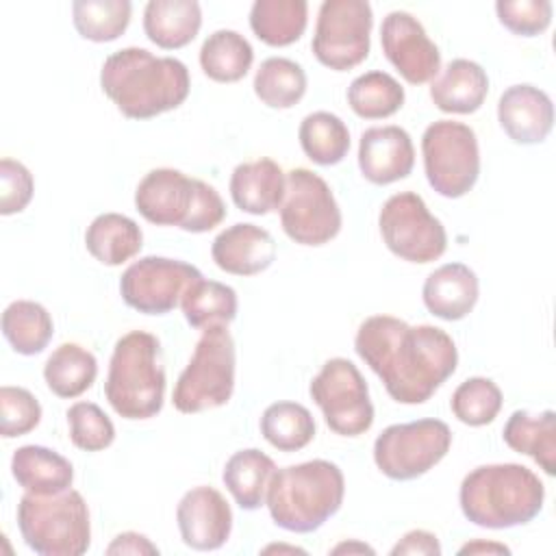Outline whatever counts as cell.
<instances>
[{
	"instance_id": "obj_1",
	"label": "cell",
	"mask_w": 556,
	"mask_h": 556,
	"mask_svg": "<svg viewBox=\"0 0 556 556\" xmlns=\"http://www.w3.org/2000/svg\"><path fill=\"white\" fill-rule=\"evenodd\" d=\"M354 350L397 404H424L456 371L454 339L437 326H410L393 315L361 321Z\"/></svg>"
},
{
	"instance_id": "obj_2",
	"label": "cell",
	"mask_w": 556,
	"mask_h": 556,
	"mask_svg": "<svg viewBox=\"0 0 556 556\" xmlns=\"http://www.w3.org/2000/svg\"><path fill=\"white\" fill-rule=\"evenodd\" d=\"M100 87L128 119H150L178 109L191 89L187 65L128 46L111 52L100 70Z\"/></svg>"
},
{
	"instance_id": "obj_3",
	"label": "cell",
	"mask_w": 556,
	"mask_h": 556,
	"mask_svg": "<svg viewBox=\"0 0 556 556\" xmlns=\"http://www.w3.org/2000/svg\"><path fill=\"white\" fill-rule=\"evenodd\" d=\"M545 502L541 478L519 463H493L471 469L458 489V504L467 521L489 530L530 523Z\"/></svg>"
},
{
	"instance_id": "obj_4",
	"label": "cell",
	"mask_w": 556,
	"mask_h": 556,
	"mask_svg": "<svg viewBox=\"0 0 556 556\" xmlns=\"http://www.w3.org/2000/svg\"><path fill=\"white\" fill-rule=\"evenodd\" d=\"M343 495L345 478L341 467L326 458H313L276 469L267 484L265 506L278 528L308 534L339 513Z\"/></svg>"
},
{
	"instance_id": "obj_5",
	"label": "cell",
	"mask_w": 556,
	"mask_h": 556,
	"mask_svg": "<svg viewBox=\"0 0 556 556\" xmlns=\"http://www.w3.org/2000/svg\"><path fill=\"white\" fill-rule=\"evenodd\" d=\"M104 397L124 419H150L161 413L165 367L156 334L130 330L115 341L104 380Z\"/></svg>"
},
{
	"instance_id": "obj_6",
	"label": "cell",
	"mask_w": 556,
	"mask_h": 556,
	"mask_svg": "<svg viewBox=\"0 0 556 556\" xmlns=\"http://www.w3.org/2000/svg\"><path fill=\"white\" fill-rule=\"evenodd\" d=\"M135 208L154 226H176L185 232H208L226 217L219 191L174 167L150 169L135 189Z\"/></svg>"
},
{
	"instance_id": "obj_7",
	"label": "cell",
	"mask_w": 556,
	"mask_h": 556,
	"mask_svg": "<svg viewBox=\"0 0 556 556\" xmlns=\"http://www.w3.org/2000/svg\"><path fill=\"white\" fill-rule=\"evenodd\" d=\"M17 528L39 556H80L91 545V517L76 489L54 495L24 493L17 502Z\"/></svg>"
},
{
	"instance_id": "obj_8",
	"label": "cell",
	"mask_w": 556,
	"mask_h": 556,
	"mask_svg": "<svg viewBox=\"0 0 556 556\" xmlns=\"http://www.w3.org/2000/svg\"><path fill=\"white\" fill-rule=\"evenodd\" d=\"M235 367L237 350L228 326L202 330L187 367L174 384V408L195 415L228 404L235 391Z\"/></svg>"
},
{
	"instance_id": "obj_9",
	"label": "cell",
	"mask_w": 556,
	"mask_h": 556,
	"mask_svg": "<svg viewBox=\"0 0 556 556\" xmlns=\"http://www.w3.org/2000/svg\"><path fill=\"white\" fill-rule=\"evenodd\" d=\"M421 156L428 185L443 198H463L478 182V137L476 130L463 122H432L421 135Z\"/></svg>"
},
{
	"instance_id": "obj_10",
	"label": "cell",
	"mask_w": 556,
	"mask_h": 556,
	"mask_svg": "<svg viewBox=\"0 0 556 556\" xmlns=\"http://www.w3.org/2000/svg\"><path fill=\"white\" fill-rule=\"evenodd\" d=\"M452 447V430L445 421L424 417L387 426L374 441V463L391 480L406 482L428 473Z\"/></svg>"
},
{
	"instance_id": "obj_11",
	"label": "cell",
	"mask_w": 556,
	"mask_h": 556,
	"mask_svg": "<svg viewBox=\"0 0 556 556\" xmlns=\"http://www.w3.org/2000/svg\"><path fill=\"white\" fill-rule=\"evenodd\" d=\"M278 211L285 235L300 245H324L339 235L343 224L330 185L306 167L287 172V191Z\"/></svg>"
},
{
	"instance_id": "obj_12",
	"label": "cell",
	"mask_w": 556,
	"mask_h": 556,
	"mask_svg": "<svg viewBox=\"0 0 556 556\" xmlns=\"http://www.w3.org/2000/svg\"><path fill=\"white\" fill-rule=\"evenodd\" d=\"M384 245L408 263H432L447 250V232L415 191H400L384 200L378 213Z\"/></svg>"
},
{
	"instance_id": "obj_13",
	"label": "cell",
	"mask_w": 556,
	"mask_h": 556,
	"mask_svg": "<svg viewBox=\"0 0 556 556\" xmlns=\"http://www.w3.org/2000/svg\"><path fill=\"white\" fill-rule=\"evenodd\" d=\"M326 426L339 437H361L374 424L369 387L358 367L343 358H328L308 384Z\"/></svg>"
},
{
	"instance_id": "obj_14",
	"label": "cell",
	"mask_w": 556,
	"mask_h": 556,
	"mask_svg": "<svg viewBox=\"0 0 556 556\" xmlns=\"http://www.w3.org/2000/svg\"><path fill=\"white\" fill-rule=\"evenodd\" d=\"M374 11L367 0H324L317 11L311 50L334 72H348L369 56Z\"/></svg>"
},
{
	"instance_id": "obj_15",
	"label": "cell",
	"mask_w": 556,
	"mask_h": 556,
	"mask_svg": "<svg viewBox=\"0 0 556 556\" xmlns=\"http://www.w3.org/2000/svg\"><path fill=\"white\" fill-rule=\"evenodd\" d=\"M202 274L191 263L150 254L124 269L119 293L130 308L143 315H165L180 304L185 291Z\"/></svg>"
},
{
	"instance_id": "obj_16",
	"label": "cell",
	"mask_w": 556,
	"mask_h": 556,
	"mask_svg": "<svg viewBox=\"0 0 556 556\" xmlns=\"http://www.w3.org/2000/svg\"><path fill=\"white\" fill-rule=\"evenodd\" d=\"M380 46L387 61L410 85L432 83L441 72V52L424 24L408 11H391L380 24Z\"/></svg>"
},
{
	"instance_id": "obj_17",
	"label": "cell",
	"mask_w": 556,
	"mask_h": 556,
	"mask_svg": "<svg viewBox=\"0 0 556 556\" xmlns=\"http://www.w3.org/2000/svg\"><path fill=\"white\" fill-rule=\"evenodd\" d=\"M176 523L187 547L198 552L219 549L232 532V508L213 486L189 489L176 506Z\"/></svg>"
},
{
	"instance_id": "obj_18",
	"label": "cell",
	"mask_w": 556,
	"mask_h": 556,
	"mask_svg": "<svg viewBox=\"0 0 556 556\" xmlns=\"http://www.w3.org/2000/svg\"><path fill=\"white\" fill-rule=\"evenodd\" d=\"M415 146L410 135L395 124L371 126L358 141V169L371 185H391L410 176Z\"/></svg>"
},
{
	"instance_id": "obj_19",
	"label": "cell",
	"mask_w": 556,
	"mask_h": 556,
	"mask_svg": "<svg viewBox=\"0 0 556 556\" xmlns=\"http://www.w3.org/2000/svg\"><path fill=\"white\" fill-rule=\"evenodd\" d=\"M497 122L510 141L519 146L541 143L554 126L552 98L530 83L510 85L497 100Z\"/></svg>"
},
{
	"instance_id": "obj_20",
	"label": "cell",
	"mask_w": 556,
	"mask_h": 556,
	"mask_svg": "<svg viewBox=\"0 0 556 556\" xmlns=\"http://www.w3.org/2000/svg\"><path fill=\"white\" fill-rule=\"evenodd\" d=\"M215 265L232 276H256L276 261V241L269 230L239 222L224 228L211 243Z\"/></svg>"
},
{
	"instance_id": "obj_21",
	"label": "cell",
	"mask_w": 556,
	"mask_h": 556,
	"mask_svg": "<svg viewBox=\"0 0 556 556\" xmlns=\"http://www.w3.org/2000/svg\"><path fill=\"white\" fill-rule=\"evenodd\" d=\"M230 198L237 208L250 215L278 211L287 191L285 169L269 156L239 163L230 174Z\"/></svg>"
},
{
	"instance_id": "obj_22",
	"label": "cell",
	"mask_w": 556,
	"mask_h": 556,
	"mask_svg": "<svg viewBox=\"0 0 556 556\" xmlns=\"http://www.w3.org/2000/svg\"><path fill=\"white\" fill-rule=\"evenodd\" d=\"M480 295V282L476 271L465 263H445L428 274L421 287V300L426 308L445 321H458L467 317Z\"/></svg>"
},
{
	"instance_id": "obj_23",
	"label": "cell",
	"mask_w": 556,
	"mask_h": 556,
	"mask_svg": "<svg viewBox=\"0 0 556 556\" xmlns=\"http://www.w3.org/2000/svg\"><path fill=\"white\" fill-rule=\"evenodd\" d=\"M489 93L486 70L469 59H452L430 83V100L443 113H476Z\"/></svg>"
},
{
	"instance_id": "obj_24",
	"label": "cell",
	"mask_w": 556,
	"mask_h": 556,
	"mask_svg": "<svg viewBox=\"0 0 556 556\" xmlns=\"http://www.w3.org/2000/svg\"><path fill=\"white\" fill-rule=\"evenodd\" d=\"M11 476L26 493L54 495L72 489L74 467L63 454L30 443L13 452Z\"/></svg>"
},
{
	"instance_id": "obj_25",
	"label": "cell",
	"mask_w": 556,
	"mask_h": 556,
	"mask_svg": "<svg viewBox=\"0 0 556 556\" xmlns=\"http://www.w3.org/2000/svg\"><path fill=\"white\" fill-rule=\"evenodd\" d=\"M200 26L202 7L195 0H150L143 9V33L163 50L189 46Z\"/></svg>"
},
{
	"instance_id": "obj_26",
	"label": "cell",
	"mask_w": 556,
	"mask_h": 556,
	"mask_svg": "<svg viewBox=\"0 0 556 556\" xmlns=\"http://www.w3.org/2000/svg\"><path fill=\"white\" fill-rule=\"evenodd\" d=\"M504 443L519 454L530 456L547 476L556 473V413L532 415L515 410L502 430Z\"/></svg>"
},
{
	"instance_id": "obj_27",
	"label": "cell",
	"mask_w": 556,
	"mask_h": 556,
	"mask_svg": "<svg viewBox=\"0 0 556 556\" xmlns=\"http://www.w3.org/2000/svg\"><path fill=\"white\" fill-rule=\"evenodd\" d=\"M85 248L98 263L117 267L141 252L143 232L128 215L100 213L85 230Z\"/></svg>"
},
{
	"instance_id": "obj_28",
	"label": "cell",
	"mask_w": 556,
	"mask_h": 556,
	"mask_svg": "<svg viewBox=\"0 0 556 556\" xmlns=\"http://www.w3.org/2000/svg\"><path fill=\"white\" fill-rule=\"evenodd\" d=\"M276 463L256 447L235 452L222 471V482L243 510H256L265 504V493Z\"/></svg>"
},
{
	"instance_id": "obj_29",
	"label": "cell",
	"mask_w": 556,
	"mask_h": 556,
	"mask_svg": "<svg viewBox=\"0 0 556 556\" xmlns=\"http://www.w3.org/2000/svg\"><path fill=\"white\" fill-rule=\"evenodd\" d=\"M308 24L306 0H256L250 9V28L263 43L285 48L295 43Z\"/></svg>"
},
{
	"instance_id": "obj_30",
	"label": "cell",
	"mask_w": 556,
	"mask_h": 556,
	"mask_svg": "<svg viewBox=\"0 0 556 556\" xmlns=\"http://www.w3.org/2000/svg\"><path fill=\"white\" fill-rule=\"evenodd\" d=\"M98 376L96 356L78 343H61L52 350L43 365V380L48 389L63 400L83 395Z\"/></svg>"
},
{
	"instance_id": "obj_31",
	"label": "cell",
	"mask_w": 556,
	"mask_h": 556,
	"mask_svg": "<svg viewBox=\"0 0 556 556\" xmlns=\"http://www.w3.org/2000/svg\"><path fill=\"white\" fill-rule=\"evenodd\" d=\"M254 63V50L250 41L232 30L219 28L211 33L200 48V67L215 83L241 80Z\"/></svg>"
},
{
	"instance_id": "obj_32",
	"label": "cell",
	"mask_w": 556,
	"mask_h": 556,
	"mask_svg": "<svg viewBox=\"0 0 556 556\" xmlns=\"http://www.w3.org/2000/svg\"><path fill=\"white\" fill-rule=\"evenodd\" d=\"M187 324L195 330L213 326H228L237 317L239 300L237 291L219 280H206L204 276L189 285L180 300Z\"/></svg>"
},
{
	"instance_id": "obj_33",
	"label": "cell",
	"mask_w": 556,
	"mask_h": 556,
	"mask_svg": "<svg viewBox=\"0 0 556 556\" xmlns=\"http://www.w3.org/2000/svg\"><path fill=\"white\" fill-rule=\"evenodd\" d=\"M2 334L13 352L35 356L48 348L54 334V321L43 304L15 300L2 313Z\"/></svg>"
},
{
	"instance_id": "obj_34",
	"label": "cell",
	"mask_w": 556,
	"mask_h": 556,
	"mask_svg": "<svg viewBox=\"0 0 556 556\" xmlns=\"http://www.w3.org/2000/svg\"><path fill=\"white\" fill-rule=\"evenodd\" d=\"M302 152L317 165H337L350 152V130L345 122L330 111L308 113L298 128Z\"/></svg>"
},
{
	"instance_id": "obj_35",
	"label": "cell",
	"mask_w": 556,
	"mask_h": 556,
	"mask_svg": "<svg viewBox=\"0 0 556 556\" xmlns=\"http://www.w3.org/2000/svg\"><path fill=\"white\" fill-rule=\"evenodd\" d=\"M306 72L287 56L265 59L254 74V93L269 109H291L306 93Z\"/></svg>"
},
{
	"instance_id": "obj_36",
	"label": "cell",
	"mask_w": 556,
	"mask_h": 556,
	"mask_svg": "<svg viewBox=\"0 0 556 556\" xmlns=\"http://www.w3.org/2000/svg\"><path fill=\"white\" fill-rule=\"evenodd\" d=\"M348 104L363 119H384L395 115L406 100L404 87L382 70L356 76L348 87Z\"/></svg>"
},
{
	"instance_id": "obj_37",
	"label": "cell",
	"mask_w": 556,
	"mask_h": 556,
	"mask_svg": "<svg viewBox=\"0 0 556 556\" xmlns=\"http://www.w3.org/2000/svg\"><path fill=\"white\" fill-rule=\"evenodd\" d=\"M261 434L278 452H298L315 439V419L304 404L274 402L261 415Z\"/></svg>"
},
{
	"instance_id": "obj_38",
	"label": "cell",
	"mask_w": 556,
	"mask_h": 556,
	"mask_svg": "<svg viewBox=\"0 0 556 556\" xmlns=\"http://www.w3.org/2000/svg\"><path fill=\"white\" fill-rule=\"evenodd\" d=\"M130 0H76L72 22L83 39L106 43L115 41L130 24Z\"/></svg>"
},
{
	"instance_id": "obj_39",
	"label": "cell",
	"mask_w": 556,
	"mask_h": 556,
	"mask_svg": "<svg viewBox=\"0 0 556 556\" xmlns=\"http://www.w3.org/2000/svg\"><path fill=\"white\" fill-rule=\"evenodd\" d=\"M504 404V395L500 387L484 376H473L463 380L450 400V408L454 417L471 428H480L491 424Z\"/></svg>"
},
{
	"instance_id": "obj_40",
	"label": "cell",
	"mask_w": 556,
	"mask_h": 556,
	"mask_svg": "<svg viewBox=\"0 0 556 556\" xmlns=\"http://www.w3.org/2000/svg\"><path fill=\"white\" fill-rule=\"evenodd\" d=\"M65 417L70 441L83 452H100L115 441V426L111 417L93 402L72 404Z\"/></svg>"
},
{
	"instance_id": "obj_41",
	"label": "cell",
	"mask_w": 556,
	"mask_h": 556,
	"mask_svg": "<svg viewBox=\"0 0 556 556\" xmlns=\"http://www.w3.org/2000/svg\"><path fill=\"white\" fill-rule=\"evenodd\" d=\"M41 421L39 400L24 387L4 384L0 389V432L15 439L33 432Z\"/></svg>"
},
{
	"instance_id": "obj_42",
	"label": "cell",
	"mask_w": 556,
	"mask_h": 556,
	"mask_svg": "<svg viewBox=\"0 0 556 556\" xmlns=\"http://www.w3.org/2000/svg\"><path fill=\"white\" fill-rule=\"evenodd\" d=\"M549 0H497L495 13L500 24L519 37H534L547 30L552 22Z\"/></svg>"
},
{
	"instance_id": "obj_43",
	"label": "cell",
	"mask_w": 556,
	"mask_h": 556,
	"mask_svg": "<svg viewBox=\"0 0 556 556\" xmlns=\"http://www.w3.org/2000/svg\"><path fill=\"white\" fill-rule=\"evenodd\" d=\"M35 193V178L30 169L15 161L4 156L0 161V213L2 215H15L22 213Z\"/></svg>"
},
{
	"instance_id": "obj_44",
	"label": "cell",
	"mask_w": 556,
	"mask_h": 556,
	"mask_svg": "<svg viewBox=\"0 0 556 556\" xmlns=\"http://www.w3.org/2000/svg\"><path fill=\"white\" fill-rule=\"evenodd\" d=\"M441 543L437 539L434 532L428 530H410L406 532L393 547H391V556H439Z\"/></svg>"
},
{
	"instance_id": "obj_45",
	"label": "cell",
	"mask_w": 556,
	"mask_h": 556,
	"mask_svg": "<svg viewBox=\"0 0 556 556\" xmlns=\"http://www.w3.org/2000/svg\"><path fill=\"white\" fill-rule=\"evenodd\" d=\"M106 554L109 556H115V554H135V556H141V554H150V556H159V547L146 536V534H139V532H122L117 534L109 547H106Z\"/></svg>"
},
{
	"instance_id": "obj_46",
	"label": "cell",
	"mask_w": 556,
	"mask_h": 556,
	"mask_svg": "<svg viewBox=\"0 0 556 556\" xmlns=\"http://www.w3.org/2000/svg\"><path fill=\"white\" fill-rule=\"evenodd\" d=\"M510 549L502 543H495V541H482V539H476V541H469L465 543L458 554H508Z\"/></svg>"
},
{
	"instance_id": "obj_47",
	"label": "cell",
	"mask_w": 556,
	"mask_h": 556,
	"mask_svg": "<svg viewBox=\"0 0 556 556\" xmlns=\"http://www.w3.org/2000/svg\"><path fill=\"white\" fill-rule=\"evenodd\" d=\"M330 552L332 554H376L374 547H369L367 543H361V541H343L337 547H332Z\"/></svg>"
},
{
	"instance_id": "obj_48",
	"label": "cell",
	"mask_w": 556,
	"mask_h": 556,
	"mask_svg": "<svg viewBox=\"0 0 556 556\" xmlns=\"http://www.w3.org/2000/svg\"><path fill=\"white\" fill-rule=\"evenodd\" d=\"M271 552H291V554H306V549L295 547V545H282V543H274L263 547V554H271Z\"/></svg>"
}]
</instances>
